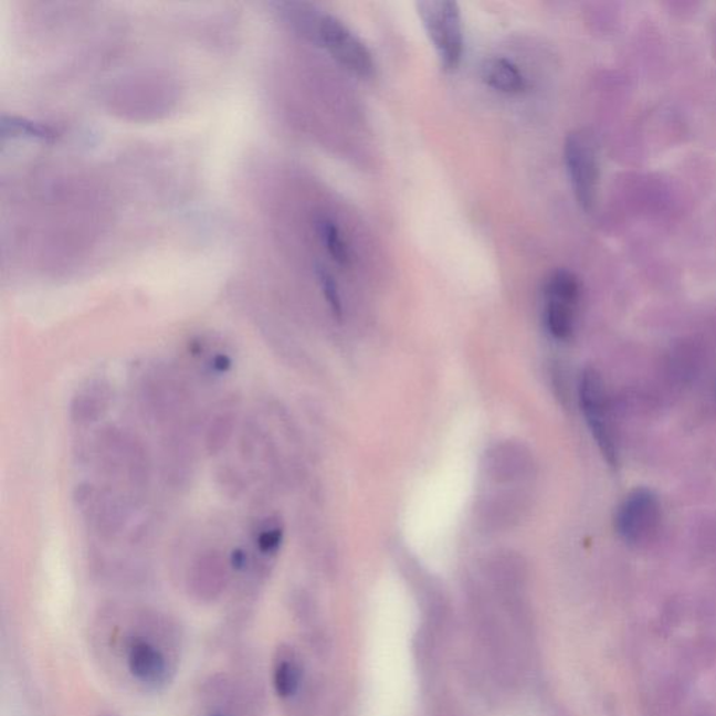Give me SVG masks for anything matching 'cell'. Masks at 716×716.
Listing matches in <instances>:
<instances>
[{"mask_svg":"<svg viewBox=\"0 0 716 716\" xmlns=\"http://www.w3.org/2000/svg\"><path fill=\"white\" fill-rule=\"evenodd\" d=\"M283 540V528L276 519H266L257 530L256 545L262 555H275Z\"/></svg>","mask_w":716,"mask_h":716,"instance_id":"5bb4252c","label":"cell"},{"mask_svg":"<svg viewBox=\"0 0 716 716\" xmlns=\"http://www.w3.org/2000/svg\"><path fill=\"white\" fill-rule=\"evenodd\" d=\"M317 230L326 251L334 257V261L339 263L340 266H349L351 252L344 235L340 234L338 225L328 218H320L317 221Z\"/></svg>","mask_w":716,"mask_h":716,"instance_id":"8fae6325","label":"cell"},{"mask_svg":"<svg viewBox=\"0 0 716 716\" xmlns=\"http://www.w3.org/2000/svg\"><path fill=\"white\" fill-rule=\"evenodd\" d=\"M482 78L488 87L496 92L518 96L528 87L523 72L513 62L505 57H489L482 66Z\"/></svg>","mask_w":716,"mask_h":716,"instance_id":"ba28073f","label":"cell"},{"mask_svg":"<svg viewBox=\"0 0 716 716\" xmlns=\"http://www.w3.org/2000/svg\"><path fill=\"white\" fill-rule=\"evenodd\" d=\"M128 663L131 675L141 683L157 684L166 678V657L149 642H134L129 647Z\"/></svg>","mask_w":716,"mask_h":716,"instance_id":"52a82bcc","label":"cell"},{"mask_svg":"<svg viewBox=\"0 0 716 716\" xmlns=\"http://www.w3.org/2000/svg\"><path fill=\"white\" fill-rule=\"evenodd\" d=\"M315 35L328 50L334 60L347 71L360 77H371L376 72V62L365 42L347 28L344 21L335 15L325 14L315 19Z\"/></svg>","mask_w":716,"mask_h":716,"instance_id":"5b68a950","label":"cell"},{"mask_svg":"<svg viewBox=\"0 0 716 716\" xmlns=\"http://www.w3.org/2000/svg\"><path fill=\"white\" fill-rule=\"evenodd\" d=\"M661 523L660 496L647 487H636L626 494L614 517L615 531L629 546L650 544L660 531Z\"/></svg>","mask_w":716,"mask_h":716,"instance_id":"277c9868","label":"cell"},{"mask_svg":"<svg viewBox=\"0 0 716 716\" xmlns=\"http://www.w3.org/2000/svg\"><path fill=\"white\" fill-rule=\"evenodd\" d=\"M415 8L442 67L455 71L465 45L460 7L451 0H423L415 3Z\"/></svg>","mask_w":716,"mask_h":716,"instance_id":"7a4b0ae2","label":"cell"},{"mask_svg":"<svg viewBox=\"0 0 716 716\" xmlns=\"http://www.w3.org/2000/svg\"><path fill=\"white\" fill-rule=\"evenodd\" d=\"M246 562H249V558H246L245 552L242 550H235L233 556H231V566H233L235 570H244Z\"/></svg>","mask_w":716,"mask_h":716,"instance_id":"2e32d148","label":"cell"},{"mask_svg":"<svg viewBox=\"0 0 716 716\" xmlns=\"http://www.w3.org/2000/svg\"><path fill=\"white\" fill-rule=\"evenodd\" d=\"M581 283L572 272L560 268L549 277L545 287V325L552 338L571 339L576 330Z\"/></svg>","mask_w":716,"mask_h":716,"instance_id":"8992f818","label":"cell"},{"mask_svg":"<svg viewBox=\"0 0 716 716\" xmlns=\"http://www.w3.org/2000/svg\"><path fill=\"white\" fill-rule=\"evenodd\" d=\"M97 528L103 536H114L118 534L120 526L125 520V507L113 494H105L98 497L96 510H94Z\"/></svg>","mask_w":716,"mask_h":716,"instance_id":"30bf717a","label":"cell"},{"mask_svg":"<svg viewBox=\"0 0 716 716\" xmlns=\"http://www.w3.org/2000/svg\"><path fill=\"white\" fill-rule=\"evenodd\" d=\"M317 275L320 288H323L324 296L329 304L331 313L335 314V317L340 318L341 314H344V305H341L338 284H336L334 276L325 267H318Z\"/></svg>","mask_w":716,"mask_h":716,"instance_id":"9a60e30c","label":"cell"},{"mask_svg":"<svg viewBox=\"0 0 716 716\" xmlns=\"http://www.w3.org/2000/svg\"><path fill=\"white\" fill-rule=\"evenodd\" d=\"M109 400L108 388L102 382H93L73 399L71 415L78 424H88L97 421L107 409Z\"/></svg>","mask_w":716,"mask_h":716,"instance_id":"9c48e42d","label":"cell"},{"mask_svg":"<svg viewBox=\"0 0 716 716\" xmlns=\"http://www.w3.org/2000/svg\"><path fill=\"white\" fill-rule=\"evenodd\" d=\"M579 404L600 454L609 466L620 465L619 435L607 382L597 368L587 367L578 383Z\"/></svg>","mask_w":716,"mask_h":716,"instance_id":"6da1fadb","label":"cell"},{"mask_svg":"<svg viewBox=\"0 0 716 716\" xmlns=\"http://www.w3.org/2000/svg\"><path fill=\"white\" fill-rule=\"evenodd\" d=\"M565 161L577 202L586 212L597 203L600 182V159L597 140L586 129L567 135Z\"/></svg>","mask_w":716,"mask_h":716,"instance_id":"3957f363","label":"cell"},{"mask_svg":"<svg viewBox=\"0 0 716 716\" xmlns=\"http://www.w3.org/2000/svg\"><path fill=\"white\" fill-rule=\"evenodd\" d=\"M235 428L234 414L223 413L212 420L207 433V450L210 455H218L229 444Z\"/></svg>","mask_w":716,"mask_h":716,"instance_id":"7c38bea8","label":"cell"},{"mask_svg":"<svg viewBox=\"0 0 716 716\" xmlns=\"http://www.w3.org/2000/svg\"><path fill=\"white\" fill-rule=\"evenodd\" d=\"M299 682H302V671H299L296 662L283 661L278 663L275 676H273V683H275L278 696L282 698L294 696L299 687Z\"/></svg>","mask_w":716,"mask_h":716,"instance_id":"4fadbf2b","label":"cell"}]
</instances>
